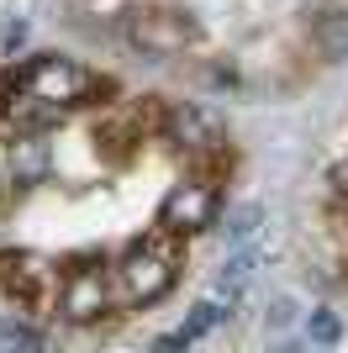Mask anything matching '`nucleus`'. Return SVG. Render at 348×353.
I'll return each instance as SVG.
<instances>
[{"mask_svg":"<svg viewBox=\"0 0 348 353\" xmlns=\"http://www.w3.org/2000/svg\"><path fill=\"white\" fill-rule=\"evenodd\" d=\"M174 280H180V243H174V232H164V227L153 237H143L137 248H127V259L116 264L122 301H132V306L159 301Z\"/></svg>","mask_w":348,"mask_h":353,"instance_id":"f257e3e1","label":"nucleus"},{"mask_svg":"<svg viewBox=\"0 0 348 353\" xmlns=\"http://www.w3.org/2000/svg\"><path fill=\"white\" fill-rule=\"evenodd\" d=\"M122 37L148 59H174V53H190L201 43V21L190 11H174V6H137L122 16Z\"/></svg>","mask_w":348,"mask_h":353,"instance_id":"f03ea898","label":"nucleus"},{"mask_svg":"<svg viewBox=\"0 0 348 353\" xmlns=\"http://www.w3.org/2000/svg\"><path fill=\"white\" fill-rule=\"evenodd\" d=\"M11 85L64 111V105H79L90 90H95V74L79 69L74 59H58V53H37V59H27L21 69L11 74Z\"/></svg>","mask_w":348,"mask_h":353,"instance_id":"7ed1b4c3","label":"nucleus"},{"mask_svg":"<svg viewBox=\"0 0 348 353\" xmlns=\"http://www.w3.org/2000/svg\"><path fill=\"white\" fill-rule=\"evenodd\" d=\"M217 190L206 185V179H190V185H174L169 195H164V206H159V227L174 237H185V232H201V227H211L217 221Z\"/></svg>","mask_w":348,"mask_h":353,"instance_id":"20e7f679","label":"nucleus"},{"mask_svg":"<svg viewBox=\"0 0 348 353\" xmlns=\"http://www.w3.org/2000/svg\"><path fill=\"white\" fill-rule=\"evenodd\" d=\"M48 127H58V105L37 101V95H27V90H16V85H0V132L11 137V143H32Z\"/></svg>","mask_w":348,"mask_h":353,"instance_id":"39448f33","label":"nucleus"},{"mask_svg":"<svg viewBox=\"0 0 348 353\" xmlns=\"http://www.w3.org/2000/svg\"><path fill=\"white\" fill-rule=\"evenodd\" d=\"M164 137H169L174 148H185V153H217L222 148L217 117L201 111V105H174V111H164Z\"/></svg>","mask_w":348,"mask_h":353,"instance_id":"423d86ee","label":"nucleus"},{"mask_svg":"<svg viewBox=\"0 0 348 353\" xmlns=\"http://www.w3.org/2000/svg\"><path fill=\"white\" fill-rule=\"evenodd\" d=\"M0 290H11L16 301H48L53 264L37 253H0Z\"/></svg>","mask_w":348,"mask_h":353,"instance_id":"0eeeda50","label":"nucleus"},{"mask_svg":"<svg viewBox=\"0 0 348 353\" xmlns=\"http://www.w3.org/2000/svg\"><path fill=\"white\" fill-rule=\"evenodd\" d=\"M106 306V274L101 264H74L64 274V316L74 322H90V316H101Z\"/></svg>","mask_w":348,"mask_h":353,"instance_id":"6e6552de","label":"nucleus"},{"mask_svg":"<svg viewBox=\"0 0 348 353\" xmlns=\"http://www.w3.org/2000/svg\"><path fill=\"white\" fill-rule=\"evenodd\" d=\"M311 37H317L322 59H348V11H322Z\"/></svg>","mask_w":348,"mask_h":353,"instance_id":"1a4fd4ad","label":"nucleus"},{"mask_svg":"<svg viewBox=\"0 0 348 353\" xmlns=\"http://www.w3.org/2000/svg\"><path fill=\"white\" fill-rule=\"evenodd\" d=\"M222 316H227V301L206 295V301H195V306H190V316H185V327H180V332H185V338L195 343V338H206V332H211V327H217Z\"/></svg>","mask_w":348,"mask_h":353,"instance_id":"9d476101","label":"nucleus"},{"mask_svg":"<svg viewBox=\"0 0 348 353\" xmlns=\"http://www.w3.org/2000/svg\"><path fill=\"white\" fill-rule=\"evenodd\" d=\"M0 353H43V332L27 327V322L0 316Z\"/></svg>","mask_w":348,"mask_h":353,"instance_id":"9b49d317","label":"nucleus"},{"mask_svg":"<svg viewBox=\"0 0 348 353\" xmlns=\"http://www.w3.org/2000/svg\"><path fill=\"white\" fill-rule=\"evenodd\" d=\"M259 227H264V206H238V211L227 216V237H232V243H243V237H253Z\"/></svg>","mask_w":348,"mask_h":353,"instance_id":"f8f14e48","label":"nucleus"},{"mask_svg":"<svg viewBox=\"0 0 348 353\" xmlns=\"http://www.w3.org/2000/svg\"><path fill=\"white\" fill-rule=\"evenodd\" d=\"M306 338L322 343V348L338 343V316H333V311H311V316H306Z\"/></svg>","mask_w":348,"mask_h":353,"instance_id":"ddd939ff","label":"nucleus"},{"mask_svg":"<svg viewBox=\"0 0 348 353\" xmlns=\"http://www.w3.org/2000/svg\"><path fill=\"white\" fill-rule=\"evenodd\" d=\"M148 353H190V338H185V332H164V338H153Z\"/></svg>","mask_w":348,"mask_h":353,"instance_id":"4468645a","label":"nucleus"},{"mask_svg":"<svg viewBox=\"0 0 348 353\" xmlns=\"http://www.w3.org/2000/svg\"><path fill=\"white\" fill-rule=\"evenodd\" d=\"M333 185H338V195H348V159L333 169Z\"/></svg>","mask_w":348,"mask_h":353,"instance_id":"2eb2a0df","label":"nucleus"},{"mask_svg":"<svg viewBox=\"0 0 348 353\" xmlns=\"http://www.w3.org/2000/svg\"><path fill=\"white\" fill-rule=\"evenodd\" d=\"M280 353H306V348H280Z\"/></svg>","mask_w":348,"mask_h":353,"instance_id":"dca6fc26","label":"nucleus"}]
</instances>
